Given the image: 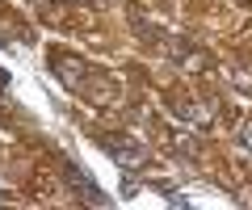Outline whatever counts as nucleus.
<instances>
[{
    "mask_svg": "<svg viewBox=\"0 0 252 210\" xmlns=\"http://www.w3.org/2000/svg\"><path fill=\"white\" fill-rule=\"evenodd\" d=\"M97 147H101V151H109V160H114L118 168H126V173L147 168V151H143V143H135V139H122V135H97Z\"/></svg>",
    "mask_w": 252,
    "mask_h": 210,
    "instance_id": "f257e3e1",
    "label": "nucleus"
},
{
    "mask_svg": "<svg viewBox=\"0 0 252 210\" xmlns=\"http://www.w3.org/2000/svg\"><path fill=\"white\" fill-rule=\"evenodd\" d=\"M63 177H67V185L76 189V198H80V202H89V206H105V193H101V185L93 181L84 168H76L72 160H63Z\"/></svg>",
    "mask_w": 252,
    "mask_h": 210,
    "instance_id": "f03ea898",
    "label": "nucleus"
},
{
    "mask_svg": "<svg viewBox=\"0 0 252 210\" xmlns=\"http://www.w3.org/2000/svg\"><path fill=\"white\" fill-rule=\"evenodd\" d=\"M51 72L59 76V80L67 84V89H80V84L89 80V67H84L80 59H72V55H63V51H55V55H51Z\"/></svg>",
    "mask_w": 252,
    "mask_h": 210,
    "instance_id": "7ed1b4c3",
    "label": "nucleus"
},
{
    "mask_svg": "<svg viewBox=\"0 0 252 210\" xmlns=\"http://www.w3.org/2000/svg\"><path fill=\"white\" fill-rule=\"evenodd\" d=\"M172 110H177V118L185 122V126H193V130H206L210 122H215V105H193V101H172Z\"/></svg>",
    "mask_w": 252,
    "mask_h": 210,
    "instance_id": "20e7f679",
    "label": "nucleus"
},
{
    "mask_svg": "<svg viewBox=\"0 0 252 210\" xmlns=\"http://www.w3.org/2000/svg\"><path fill=\"white\" fill-rule=\"evenodd\" d=\"M80 92L93 101V105H109V101L118 97V84H114V80H105V76H93V72H89V80L80 84Z\"/></svg>",
    "mask_w": 252,
    "mask_h": 210,
    "instance_id": "39448f33",
    "label": "nucleus"
},
{
    "mask_svg": "<svg viewBox=\"0 0 252 210\" xmlns=\"http://www.w3.org/2000/svg\"><path fill=\"white\" fill-rule=\"evenodd\" d=\"M172 151H181L185 160H198V155H202V143H198V139H189V135H177V143H172Z\"/></svg>",
    "mask_w": 252,
    "mask_h": 210,
    "instance_id": "423d86ee",
    "label": "nucleus"
},
{
    "mask_svg": "<svg viewBox=\"0 0 252 210\" xmlns=\"http://www.w3.org/2000/svg\"><path fill=\"white\" fill-rule=\"evenodd\" d=\"M231 80L240 84L244 92H252V67H231Z\"/></svg>",
    "mask_w": 252,
    "mask_h": 210,
    "instance_id": "0eeeda50",
    "label": "nucleus"
},
{
    "mask_svg": "<svg viewBox=\"0 0 252 210\" xmlns=\"http://www.w3.org/2000/svg\"><path fill=\"white\" fill-rule=\"evenodd\" d=\"M240 147H244V155H252V122L240 126Z\"/></svg>",
    "mask_w": 252,
    "mask_h": 210,
    "instance_id": "6e6552de",
    "label": "nucleus"
},
{
    "mask_svg": "<svg viewBox=\"0 0 252 210\" xmlns=\"http://www.w3.org/2000/svg\"><path fill=\"white\" fill-rule=\"evenodd\" d=\"M93 4H114V0H93Z\"/></svg>",
    "mask_w": 252,
    "mask_h": 210,
    "instance_id": "1a4fd4ad",
    "label": "nucleus"
}]
</instances>
